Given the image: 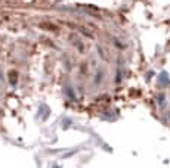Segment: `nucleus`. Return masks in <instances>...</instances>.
<instances>
[{
  "label": "nucleus",
  "mask_w": 170,
  "mask_h": 168,
  "mask_svg": "<svg viewBox=\"0 0 170 168\" xmlns=\"http://www.w3.org/2000/svg\"><path fill=\"white\" fill-rule=\"evenodd\" d=\"M15 75H17L15 72H11V77H9V80H11V83H12V84L17 83V78H15Z\"/></svg>",
  "instance_id": "f257e3e1"
}]
</instances>
